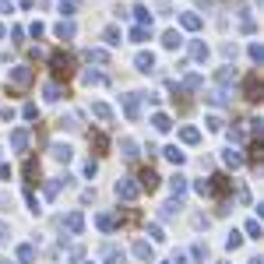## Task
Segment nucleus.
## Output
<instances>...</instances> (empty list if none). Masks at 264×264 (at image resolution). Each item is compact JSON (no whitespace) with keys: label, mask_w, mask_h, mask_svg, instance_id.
I'll return each mask as SVG.
<instances>
[{"label":"nucleus","mask_w":264,"mask_h":264,"mask_svg":"<svg viewBox=\"0 0 264 264\" xmlns=\"http://www.w3.org/2000/svg\"><path fill=\"white\" fill-rule=\"evenodd\" d=\"M64 229H67L70 236H78V233L85 229V218H81V211H70V215L64 218Z\"/></svg>","instance_id":"1"},{"label":"nucleus","mask_w":264,"mask_h":264,"mask_svg":"<svg viewBox=\"0 0 264 264\" xmlns=\"http://www.w3.org/2000/svg\"><path fill=\"white\" fill-rule=\"evenodd\" d=\"M102 264H124V250L117 243H106L102 247Z\"/></svg>","instance_id":"2"},{"label":"nucleus","mask_w":264,"mask_h":264,"mask_svg":"<svg viewBox=\"0 0 264 264\" xmlns=\"http://www.w3.org/2000/svg\"><path fill=\"white\" fill-rule=\"evenodd\" d=\"M117 198H124V201H134V198H137V187H134L131 180H117Z\"/></svg>","instance_id":"3"},{"label":"nucleus","mask_w":264,"mask_h":264,"mask_svg":"<svg viewBox=\"0 0 264 264\" xmlns=\"http://www.w3.org/2000/svg\"><path fill=\"white\" fill-rule=\"evenodd\" d=\"M134 257H137V261H152V257H155L152 243H144V240H137V243H134Z\"/></svg>","instance_id":"4"},{"label":"nucleus","mask_w":264,"mask_h":264,"mask_svg":"<svg viewBox=\"0 0 264 264\" xmlns=\"http://www.w3.org/2000/svg\"><path fill=\"white\" fill-rule=\"evenodd\" d=\"M18 261H21V264H32V261H35V247H32V243H21V247H18Z\"/></svg>","instance_id":"5"},{"label":"nucleus","mask_w":264,"mask_h":264,"mask_svg":"<svg viewBox=\"0 0 264 264\" xmlns=\"http://www.w3.org/2000/svg\"><path fill=\"white\" fill-rule=\"evenodd\" d=\"M28 78H32L28 67H14V70H11V81H14V85H28Z\"/></svg>","instance_id":"6"},{"label":"nucleus","mask_w":264,"mask_h":264,"mask_svg":"<svg viewBox=\"0 0 264 264\" xmlns=\"http://www.w3.org/2000/svg\"><path fill=\"white\" fill-rule=\"evenodd\" d=\"M124 109H127V117H131V120H137V95H134V92L124 95Z\"/></svg>","instance_id":"7"},{"label":"nucleus","mask_w":264,"mask_h":264,"mask_svg":"<svg viewBox=\"0 0 264 264\" xmlns=\"http://www.w3.org/2000/svg\"><path fill=\"white\" fill-rule=\"evenodd\" d=\"M50 152H53V159H57V162H70V148H67V144H53Z\"/></svg>","instance_id":"8"},{"label":"nucleus","mask_w":264,"mask_h":264,"mask_svg":"<svg viewBox=\"0 0 264 264\" xmlns=\"http://www.w3.org/2000/svg\"><path fill=\"white\" fill-rule=\"evenodd\" d=\"M53 70L57 74H70V60L67 57H53Z\"/></svg>","instance_id":"9"},{"label":"nucleus","mask_w":264,"mask_h":264,"mask_svg":"<svg viewBox=\"0 0 264 264\" xmlns=\"http://www.w3.org/2000/svg\"><path fill=\"white\" fill-rule=\"evenodd\" d=\"M162 46H166V50H176V46H180V32H166V35H162Z\"/></svg>","instance_id":"10"},{"label":"nucleus","mask_w":264,"mask_h":264,"mask_svg":"<svg viewBox=\"0 0 264 264\" xmlns=\"http://www.w3.org/2000/svg\"><path fill=\"white\" fill-rule=\"evenodd\" d=\"M152 67H155V57L152 53H141L137 57V70H152Z\"/></svg>","instance_id":"11"},{"label":"nucleus","mask_w":264,"mask_h":264,"mask_svg":"<svg viewBox=\"0 0 264 264\" xmlns=\"http://www.w3.org/2000/svg\"><path fill=\"white\" fill-rule=\"evenodd\" d=\"M11 144L18 148V152H21V148L28 144V134H25V131H14V134H11Z\"/></svg>","instance_id":"12"},{"label":"nucleus","mask_w":264,"mask_h":264,"mask_svg":"<svg viewBox=\"0 0 264 264\" xmlns=\"http://www.w3.org/2000/svg\"><path fill=\"white\" fill-rule=\"evenodd\" d=\"M92 113H95L99 120H113V113H109V106H102V102H95V106H92Z\"/></svg>","instance_id":"13"},{"label":"nucleus","mask_w":264,"mask_h":264,"mask_svg":"<svg viewBox=\"0 0 264 264\" xmlns=\"http://www.w3.org/2000/svg\"><path fill=\"white\" fill-rule=\"evenodd\" d=\"M120 148H124V155H127V159H134V155H137V144H134L131 137H124V141H120Z\"/></svg>","instance_id":"14"},{"label":"nucleus","mask_w":264,"mask_h":264,"mask_svg":"<svg viewBox=\"0 0 264 264\" xmlns=\"http://www.w3.org/2000/svg\"><path fill=\"white\" fill-rule=\"evenodd\" d=\"M180 137H183V141H187V144H194V141H198V137H201V134H198V131H194V127H183V131H180Z\"/></svg>","instance_id":"15"},{"label":"nucleus","mask_w":264,"mask_h":264,"mask_svg":"<svg viewBox=\"0 0 264 264\" xmlns=\"http://www.w3.org/2000/svg\"><path fill=\"white\" fill-rule=\"evenodd\" d=\"M222 159H225V166H240V162H243V155H240V152H233V148H229V152H225Z\"/></svg>","instance_id":"16"},{"label":"nucleus","mask_w":264,"mask_h":264,"mask_svg":"<svg viewBox=\"0 0 264 264\" xmlns=\"http://www.w3.org/2000/svg\"><path fill=\"white\" fill-rule=\"evenodd\" d=\"M166 159H169L173 166H180V162H183V152H180V148H166Z\"/></svg>","instance_id":"17"},{"label":"nucleus","mask_w":264,"mask_h":264,"mask_svg":"<svg viewBox=\"0 0 264 264\" xmlns=\"http://www.w3.org/2000/svg\"><path fill=\"white\" fill-rule=\"evenodd\" d=\"M141 183L148 187V191H152V187H159V176H155V173H148V169H144V176H141Z\"/></svg>","instance_id":"18"},{"label":"nucleus","mask_w":264,"mask_h":264,"mask_svg":"<svg viewBox=\"0 0 264 264\" xmlns=\"http://www.w3.org/2000/svg\"><path fill=\"white\" fill-rule=\"evenodd\" d=\"M247 236H250V240H261V225H257L254 218L247 222Z\"/></svg>","instance_id":"19"},{"label":"nucleus","mask_w":264,"mask_h":264,"mask_svg":"<svg viewBox=\"0 0 264 264\" xmlns=\"http://www.w3.org/2000/svg\"><path fill=\"white\" fill-rule=\"evenodd\" d=\"M57 35H60V39H70V35H74V25L67 21V25H57Z\"/></svg>","instance_id":"20"},{"label":"nucleus","mask_w":264,"mask_h":264,"mask_svg":"<svg viewBox=\"0 0 264 264\" xmlns=\"http://www.w3.org/2000/svg\"><path fill=\"white\" fill-rule=\"evenodd\" d=\"M169 187H173V194H183V187H187V183H183V176L176 173V176L169 180Z\"/></svg>","instance_id":"21"},{"label":"nucleus","mask_w":264,"mask_h":264,"mask_svg":"<svg viewBox=\"0 0 264 264\" xmlns=\"http://www.w3.org/2000/svg\"><path fill=\"white\" fill-rule=\"evenodd\" d=\"M240 243H243L240 233H229V240H225V247H229V250H240Z\"/></svg>","instance_id":"22"},{"label":"nucleus","mask_w":264,"mask_h":264,"mask_svg":"<svg viewBox=\"0 0 264 264\" xmlns=\"http://www.w3.org/2000/svg\"><path fill=\"white\" fill-rule=\"evenodd\" d=\"M152 124H155V131H169V117H162V113H159Z\"/></svg>","instance_id":"23"},{"label":"nucleus","mask_w":264,"mask_h":264,"mask_svg":"<svg viewBox=\"0 0 264 264\" xmlns=\"http://www.w3.org/2000/svg\"><path fill=\"white\" fill-rule=\"evenodd\" d=\"M183 25H187V28H198L201 18H198V14H183Z\"/></svg>","instance_id":"24"},{"label":"nucleus","mask_w":264,"mask_h":264,"mask_svg":"<svg viewBox=\"0 0 264 264\" xmlns=\"http://www.w3.org/2000/svg\"><path fill=\"white\" fill-rule=\"evenodd\" d=\"M99 229H106V233L113 229V215H99Z\"/></svg>","instance_id":"25"},{"label":"nucleus","mask_w":264,"mask_h":264,"mask_svg":"<svg viewBox=\"0 0 264 264\" xmlns=\"http://www.w3.org/2000/svg\"><path fill=\"white\" fill-rule=\"evenodd\" d=\"M106 43H109V46H117V43H120V35H117V28H106Z\"/></svg>","instance_id":"26"},{"label":"nucleus","mask_w":264,"mask_h":264,"mask_svg":"<svg viewBox=\"0 0 264 264\" xmlns=\"http://www.w3.org/2000/svg\"><path fill=\"white\" fill-rule=\"evenodd\" d=\"M144 35H148V32H144V28H141V25H137V28H134V32H131V39H134V43H144Z\"/></svg>","instance_id":"27"},{"label":"nucleus","mask_w":264,"mask_h":264,"mask_svg":"<svg viewBox=\"0 0 264 264\" xmlns=\"http://www.w3.org/2000/svg\"><path fill=\"white\" fill-rule=\"evenodd\" d=\"M194 257H198V261H208V247L198 243V247H194Z\"/></svg>","instance_id":"28"},{"label":"nucleus","mask_w":264,"mask_h":264,"mask_svg":"<svg viewBox=\"0 0 264 264\" xmlns=\"http://www.w3.org/2000/svg\"><path fill=\"white\" fill-rule=\"evenodd\" d=\"M194 57H198V60H204V57H208V46H201V43H198V46H194Z\"/></svg>","instance_id":"29"},{"label":"nucleus","mask_w":264,"mask_h":264,"mask_svg":"<svg viewBox=\"0 0 264 264\" xmlns=\"http://www.w3.org/2000/svg\"><path fill=\"white\" fill-rule=\"evenodd\" d=\"M46 99H60V88L57 85H46Z\"/></svg>","instance_id":"30"},{"label":"nucleus","mask_w":264,"mask_h":264,"mask_svg":"<svg viewBox=\"0 0 264 264\" xmlns=\"http://www.w3.org/2000/svg\"><path fill=\"white\" fill-rule=\"evenodd\" d=\"M173 264H191V257H187V254H176V257H173Z\"/></svg>","instance_id":"31"},{"label":"nucleus","mask_w":264,"mask_h":264,"mask_svg":"<svg viewBox=\"0 0 264 264\" xmlns=\"http://www.w3.org/2000/svg\"><path fill=\"white\" fill-rule=\"evenodd\" d=\"M4 233H7V225H4V222H0V240H4Z\"/></svg>","instance_id":"32"}]
</instances>
